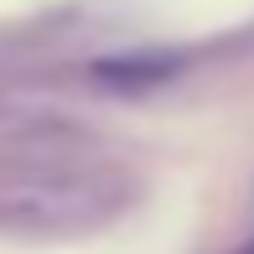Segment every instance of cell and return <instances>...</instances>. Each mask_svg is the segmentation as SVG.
I'll use <instances>...</instances> for the list:
<instances>
[{"instance_id":"6da1fadb","label":"cell","mask_w":254,"mask_h":254,"mask_svg":"<svg viewBox=\"0 0 254 254\" xmlns=\"http://www.w3.org/2000/svg\"><path fill=\"white\" fill-rule=\"evenodd\" d=\"M171 73H182V57L171 52H135V57H104V63L94 67L99 83L120 88V94H140V88H156L166 83Z\"/></svg>"},{"instance_id":"7a4b0ae2","label":"cell","mask_w":254,"mask_h":254,"mask_svg":"<svg viewBox=\"0 0 254 254\" xmlns=\"http://www.w3.org/2000/svg\"><path fill=\"white\" fill-rule=\"evenodd\" d=\"M239 254H254V244H249V249H239Z\"/></svg>"}]
</instances>
